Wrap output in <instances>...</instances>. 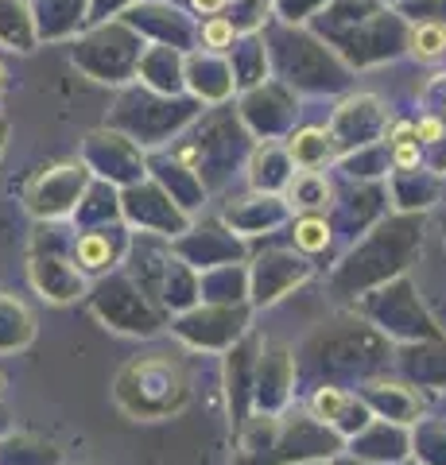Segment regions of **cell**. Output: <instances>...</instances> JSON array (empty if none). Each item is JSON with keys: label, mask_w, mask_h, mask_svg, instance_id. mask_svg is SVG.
<instances>
[{"label": "cell", "mask_w": 446, "mask_h": 465, "mask_svg": "<svg viewBox=\"0 0 446 465\" xmlns=\"http://www.w3.org/2000/svg\"><path fill=\"white\" fill-rule=\"evenodd\" d=\"M121 403L136 415H171L186 403V372L167 357L133 361L121 372Z\"/></svg>", "instance_id": "6da1fadb"}, {"label": "cell", "mask_w": 446, "mask_h": 465, "mask_svg": "<svg viewBox=\"0 0 446 465\" xmlns=\"http://www.w3.org/2000/svg\"><path fill=\"white\" fill-rule=\"evenodd\" d=\"M287 202H292L295 210H303V213L326 210V206H330V183H326V174L314 171V167L295 171L292 186H287Z\"/></svg>", "instance_id": "7a4b0ae2"}, {"label": "cell", "mask_w": 446, "mask_h": 465, "mask_svg": "<svg viewBox=\"0 0 446 465\" xmlns=\"http://www.w3.org/2000/svg\"><path fill=\"white\" fill-rule=\"evenodd\" d=\"M330 152H334V143H330L326 128H299V133L287 140V155H292V163H299V167H322Z\"/></svg>", "instance_id": "3957f363"}, {"label": "cell", "mask_w": 446, "mask_h": 465, "mask_svg": "<svg viewBox=\"0 0 446 465\" xmlns=\"http://www.w3.org/2000/svg\"><path fill=\"white\" fill-rule=\"evenodd\" d=\"M411 54L420 63H435V58L446 54V24L427 20L420 27H411Z\"/></svg>", "instance_id": "277c9868"}, {"label": "cell", "mask_w": 446, "mask_h": 465, "mask_svg": "<svg viewBox=\"0 0 446 465\" xmlns=\"http://www.w3.org/2000/svg\"><path fill=\"white\" fill-rule=\"evenodd\" d=\"M292 237H295V244L303 252H322L330 244V225H326V217H319V213H303L295 222Z\"/></svg>", "instance_id": "5b68a950"}, {"label": "cell", "mask_w": 446, "mask_h": 465, "mask_svg": "<svg viewBox=\"0 0 446 465\" xmlns=\"http://www.w3.org/2000/svg\"><path fill=\"white\" fill-rule=\"evenodd\" d=\"M74 260H78V268H85V272L105 268L109 264V241L102 237V232H85V237L78 241V249H74Z\"/></svg>", "instance_id": "8992f818"}, {"label": "cell", "mask_w": 446, "mask_h": 465, "mask_svg": "<svg viewBox=\"0 0 446 465\" xmlns=\"http://www.w3.org/2000/svg\"><path fill=\"white\" fill-rule=\"evenodd\" d=\"M233 35H237V27L229 24L225 16H210L203 24V43L210 51H225V47H233Z\"/></svg>", "instance_id": "52a82bcc"}, {"label": "cell", "mask_w": 446, "mask_h": 465, "mask_svg": "<svg viewBox=\"0 0 446 465\" xmlns=\"http://www.w3.org/2000/svg\"><path fill=\"white\" fill-rule=\"evenodd\" d=\"M311 407H314V415H319L322 423H338V415H342V407H345V391L319 388V391H314V400H311Z\"/></svg>", "instance_id": "ba28073f"}, {"label": "cell", "mask_w": 446, "mask_h": 465, "mask_svg": "<svg viewBox=\"0 0 446 465\" xmlns=\"http://www.w3.org/2000/svg\"><path fill=\"white\" fill-rule=\"evenodd\" d=\"M392 163L400 167V171H411V167H420V140H400V143H392Z\"/></svg>", "instance_id": "9c48e42d"}, {"label": "cell", "mask_w": 446, "mask_h": 465, "mask_svg": "<svg viewBox=\"0 0 446 465\" xmlns=\"http://www.w3.org/2000/svg\"><path fill=\"white\" fill-rule=\"evenodd\" d=\"M446 133V121H439V116H423L420 124H415V140L420 143H439Z\"/></svg>", "instance_id": "30bf717a"}, {"label": "cell", "mask_w": 446, "mask_h": 465, "mask_svg": "<svg viewBox=\"0 0 446 465\" xmlns=\"http://www.w3.org/2000/svg\"><path fill=\"white\" fill-rule=\"evenodd\" d=\"M229 5V0H191L194 12H203V16H218V12Z\"/></svg>", "instance_id": "8fae6325"}, {"label": "cell", "mask_w": 446, "mask_h": 465, "mask_svg": "<svg viewBox=\"0 0 446 465\" xmlns=\"http://www.w3.org/2000/svg\"><path fill=\"white\" fill-rule=\"evenodd\" d=\"M5 388H8V376H5V369H0V396H5Z\"/></svg>", "instance_id": "7c38bea8"}]
</instances>
